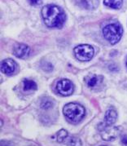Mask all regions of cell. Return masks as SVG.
Masks as SVG:
<instances>
[{
  "label": "cell",
  "instance_id": "52a82bcc",
  "mask_svg": "<svg viewBox=\"0 0 127 146\" xmlns=\"http://www.w3.org/2000/svg\"><path fill=\"white\" fill-rule=\"evenodd\" d=\"M29 53H30V48L26 44L19 43L13 48V54L18 58H26L29 56Z\"/></svg>",
  "mask_w": 127,
  "mask_h": 146
},
{
  "label": "cell",
  "instance_id": "e0dca14e",
  "mask_svg": "<svg viewBox=\"0 0 127 146\" xmlns=\"http://www.w3.org/2000/svg\"><path fill=\"white\" fill-rule=\"evenodd\" d=\"M29 4L33 5V6H36V5H39L42 3V0H28Z\"/></svg>",
  "mask_w": 127,
  "mask_h": 146
},
{
  "label": "cell",
  "instance_id": "ffe728a7",
  "mask_svg": "<svg viewBox=\"0 0 127 146\" xmlns=\"http://www.w3.org/2000/svg\"><path fill=\"white\" fill-rule=\"evenodd\" d=\"M126 68H127V57H126Z\"/></svg>",
  "mask_w": 127,
  "mask_h": 146
},
{
  "label": "cell",
  "instance_id": "ac0fdd59",
  "mask_svg": "<svg viewBox=\"0 0 127 146\" xmlns=\"http://www.w3.org/2000/svg\"><path fill=\"white\" fill-rule=\"evenodd\" d=\"M121 143L125 146H127V135H125L121 137Z\"/></svg>",
  "mask_w": 127,
  "mask_h": 146
},
{
  "label": "cell",
  "instance_id": "30bf717a",
  "mask_svg": "<svg viewBox=\"0 0 127 146\" xmlns=\"http://www.w3.org/2000/svg\"><path fill=\"white\" fill-rule=\"evenodd\" d=\"M116 117H117V113L116 110H114L113 109L108 110L105 113V116H104V123L106 127H110L116 123Z\"/></svg>",
  "mask_w": 127,
  "mask_h": 146
},
{
  "label": "cell",
  "instance_id": "6da1fadb",
  "mask_svg": "<svg viewBox=\"0 0 127 146\" xmlns=\"http://www.w3.org/2000/svg\"><path fill=\"white\" fill-rule=\"evenodd\" d=\"M42 16L44 23L50 28H61L66 21L64 10L56 5H46L42 9Z\"/></svg>",
  "mask_w": 127,
  "mask_h": 146
},
{
  "label": "cell",
  "instance_id": "7c38bea8",
  "mask_svg": "<svg viewBox=\"0 0 127 146\" xmlns=\"http://www.w3.org/2000/svg\"><path fill=\"white\" fill-rule=\"evenodd\" d=\"M101 79H102L101 77L93 75V76L90 77V78L87 80V85H88V87H90V88H95V87H96L99 83L100 82Z\"/></svg>",
  "mask_w": 127,
  "mask_h": 146
},
{
  "label": "cell",
  "instance_id": "2e32d148",
  "mask_svg": "<svg viewBox=\"0 0 127 146\" xmlns=\"http://www.w3.org/2000/svg\"><path fill=\"white\" fill-rule=\"evenodd\" d=\"M68 131L64 129H61L56 134V139L59 143H61L65 140V139L68 137Z\"/></svg>",
  "mask_w": 127,
  "mask_h": 146
},
{
  "label": "cell",
  "instance_id": "9a60e30c",
  "mask_svg": "<svg viewBox=\"0 0 127 146\" xmlns=\"http://www.w3.org/2000/svg\"><path fill=\"white\" fill-rule=\"evenodd\" d=\"M66 145H67V146H81L82 143H81V140L79 138L72 136V137H69V140H67Z\"/></svg>",
  "mask_w": 127,
  "mask_h": 146
},
{
  "label": "cell",
  "instance_id": "5bb4252c",
  "mask_svg": "<svg viewBox=\"0 0 127 146\" xmlns=\"http://www.w3.org/2000/svg\"><path fill=\"white\" fill-rule=\"evenodd\" d=\"M24 91H30V90H36L37 84L33 80L30 79H24Z\"/></svg>",
  "mask_w": 127,
  "mask_h": 146
},
{
  "label": "cell",
  "instance_id": "8fae6325",
  "mask_svg": "<svg viewBox=\"0 0 127 146\" xmlns=\"http://www.w3.org/2000/svg\"><path fill=\"white\" fill-rule=\"evenodd\" d=\"M123 0H104V4L112 9H119L122 6Z\"/></svg>",
  "mask_w": 127,
  "mask_h": 146
},
{
  "label": "cell",
  "instance_id": "ba28073f",
  "mask_svg": "<svg viewBox=\"0 0 127 146\" xmlns=\"http://www.w3.org/2000/svg\"><path fill=\"white\" fill-rule=\"evenodd\" d=\"M17 68L16 62L12 59H7L2 61L1 64V70L3 74L10 75L13 74Z\"/></svg>",
  "mask_w": 127,
  "mask_h": 146
},
{
  "label": "cell",
  "instance_id": "4fadbf2b",
  "mask_svg": "<svg viewBox=\"0 0 127 146\" xmlns=\"http://www.w3.org/2000/svg\"><path fill=\"white\" fill-rule=\"evenodd\" d=\"M54 105V102L52 99L48 98V97H45L41 101L40 106L42 109L43 110H49V109H52Z\"/></svg>",
  "mask_w": 127,
  "mask_h": 146
},
{
  "label": "cell",
  "instance_id": "5b68a950",
  "mask_svg": "<svg viewBox=\"0 0 127 146\" xmlns=\"http://www.w3.org/2000/svg\"><path fill=\"white\" fill-rule=\"evenodd\" d=\"M73 84L69 79H61L56 84L58 94L63 96H68L73 92Z\"/></svg>",
  "mask_w": 127,
  "mask_h": 146
},
{
  "label": "cell",
  "instance_id": "7a4b0ae2",
  "mask_svg": "<svg viewBox=\"0 0 127 146\" xmlns=\"http://www.w3.org/2000/svg\"><path fill=\"white\" fill-rule=\"evenodd\" d=\"M63 113L70 122L77 123L81 122L85 116V109L79 104L69 103L64 107Z\"/></svg>",
  "mask_w": 127,
  "mask_h": 146
},
{
  "label": "cell",
  "instance_id": "d6986e66",
  "mask_svg": "<svg viewBox=\"0 0 127 146\" xmlns=\"http://www.w3.org/2000/svg\"><path fill=\"white\" fill-rule=\"evenodd\" d=\"M1 146H13L9 141H1Z\"/></svg>",
  "mask_w": 127,
  "mask_h": 146
},
{
  "label": "cell",
  "instance_id": "3957f363",
  "mask_svg": "<svg viewBox=\"0 0 127 146\" xmlns=\"http://www.w3.org/2000/svg\"><path fill=\"white\" fill-rule=\"evenodd\" d=\"M123 33L121 25L117 22L107 25L103 28V35L111 44H116L121 40Z\"/></svg>",
  "mask_w": 127,
  "mask_h": 146
},
{
  "label": "cell",
  "instance_id": "9c48e42d",
  "mask_svg": "<svg viewBox=\"0 0 127 146\" xmlns=\"http://www.w3.org/2000/svg\"><path fill=\"white\" fill-rule=\"evenodd\" d=\"M77 5L86 10H94L99 5V0H76Z\"/></svg>",
  "mask_w": 127,
  "mask_h": 146
},
{
  "label": "cell",
  "instance_id": "277c9868",
  "mask_svg": "<svg viewBox=\"0 0 127 146\" xmlns=\"http://www.w3.org/2000/svg\"><path fill=\"white\" fill-rule=\"evenodd\" d=\"M95 50L91 45L81 44L74 48L76 58L80 61H89L94 56Z\"/></svg>",
  "mask_w": 127,
  "mask_h": 146
},
{
  "label": "cell",
  "instance_id": "44dd1931",
  "mask_svg": "<svg viewBox=\"0 0 127 146\" xmlns=\"http://www.w3.org/2000/svg\"><path fill=\"white\" fill-rule=\"evenodd\" d=\"M101 146H105V145H101Z\"/></svg>",
  "mask_w": 127,
  "mask_h": 146
},
{
  "label": "cell",
  "instance_id": "8992f818",
  "mask_svg": "<svg viewBox=\"0 0 127 146\" xmlns=\"http://www.w3.org/2000/svg\"><path fill=\"white\" fill-rule=\"evenodd\" d=\"M120 132H121V130L119 127L110 126L106 129H104V131H102L101 136H102L103 140L105 141H112L118 137V135H120Z\"/></svg>",
  "mask_w": 127,
  "mask_h": 146
}]
</instances>
